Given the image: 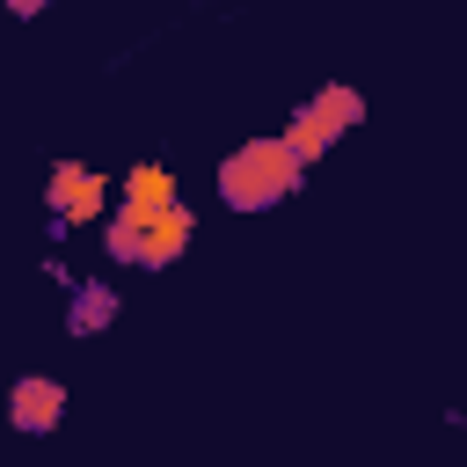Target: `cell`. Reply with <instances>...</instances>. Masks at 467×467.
<instances>
[{
	"label": "cell",
	"instance_id": "obj_1",
	"mask_svg": "<svg viewBox=\"0 0 467 467\" xmlns=\"http://www.w3.org/2000/svg\"><path fill=\"white\" fill-rule=\"evenodd\" d=\"M299 182H306V153H299L285 131L241 139V146L219 161V204H226V212H270V204L299 197Z\"/></svg>",
	"mask_w": 467,
	"mask_h": 467
},
{
	"label": "cell",
	"instance_id": "obj_3",
	"mask_svg": "<svg viewBox=\"0 0 467 467\" xmlns=\"http://www.w3.org/2000/svg\"><path fill=\"white\" fill-rule=\"evenodd\" d=\"M58 416H66V387H58L51 372H22V379L7 387V423H15V431L44 438V431H58Z\"/></svg>",
	"mask_w": 467,
	"mask_h": 467
},
{
	"label": "cell",
	"instance_id": "obj_4",
	"mask_svg": "<svg viewBox=\"0 0 467 467\" xmlns=\"http://www.w3.org/2000/svg\"><path fill=\"white\" fill-rule=\"evenodd\" d=\"M168 204H182V197H175V175H168L161 161H139L131 175H117V212H124V219L146 226V219H161Z\"/></svg>",
	"mask_w": 467,
	"mask_h": 467
},
{
	"label": "cell",
	"instance_id": "obj_5",
	"mask_svg": "<svg viewBox=\"0 0 467 467\" xmlns=\"http://www.w3.org/2000/svg\"><path fill=\"white\" fill-rule=\"evenodd\" d=\"M190 234H197V212H190V204H168L161 219H146V248H139V270H168V263L190 248Z\"/></svg>",
	"mask_w": 467,
	"mask_h": 467
},
{
	"label": "cell",
	"instance_id": "obj_7",
	"mask_svg": "<svg viewBox=\"0 0 467 467\" xmlns=\"http://www.w3.org/2000/svg\"><path fill=\"white\" fill-rule=\"evenodd\" d=\"M285 139H292V146L306 153V168H314V161H321V153H328V146H336L343 131H336V124H328V117L314 109V102H299V109H292V124H285Z\"/></svg>",
	"mask_w": 467,
	"mask_h": 467
},
{
	"label": "cell",
	"instance_id": "obj_6",
	"mask_svg": "<svg viewBox=\"0 0 467 467\" xmlns=\"http://www.w3.org/2000/svg\"><path fill=\"white\" fill-rule=\"evenodd\" d=\"M109 321H117V292H109V285H73L66 328H73V336H95V328H109Z\"/></svg>",
	"mask_w": 467,
	"mask_h": 467
},
{
	"label": "cell",
	"instance_id": "obj_8",
	"mask_svg": "<svg viewBox=\"0 0 467 467\" xmlns=\"http://www.w3.org/2000/svg\"><path fill=\"white\" fill-rule=\"evenodd\" d=\"M36 7H44V0H7V15H22V22H29Z\"/></svg>",
	"mask_w": 467,
	"mask_h": 467
},
{
	"label": "cell",
	"instance_id": "obj_2",
	"mask_svg": "<svg viewBox=\"0 0 467 467\" xmlns=\"http://www.w3.org/2000/svg\"><path fill=\"white\" fill-rule=\"evenodd\" d=\"M44 204L58 226H102L109 219V175L88 168V161H58L51 182H44Z\"/></svg>",
	"mask_w": 467,
	"mask_h": 467
}]
</instances>
